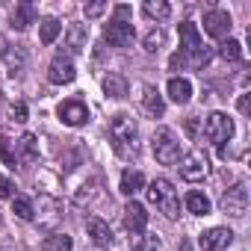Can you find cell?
Returning <instances> with one entry per match:
<instances>
[{
    "mask_svg": "<svg viewBox=\"0 0 251 251\" xmlns=\"http://www.w3.org/2000/svg\"><path fill=\"white\" fill-rule=\"evenodd\" d=\"M109 142L118 157H136L139 151V127L127 112H118L109 118Z\"/></svg>",
    "mask_w": 251,
    "mask_h": 251,
    "instance_id": "obj_1",
    "label": "cell"
},
{
    "mask_svg": "<svg viewBox=\"0 0 251 251\" xmlns=\"http://www.w3.org/2000/svg\"><path fill=\"white\" fill-rule=\"evenodd\" d=\"M145 192H148V201H151L154 207H160V213H163L166 219H177V216H180V201H177V189H175L172 180L157 177V180H151V186H148Z\"/></svg>",
    "mask_w": 251,
    "mask_h": 251,
    "instance_id": "obj_2",
    "label": "cell"
},
{
    "mask_svg": "<svg viewBox=\"0 0 251 251\" xmlns=\"http://www.w3.org/2000/svg\"><path fill=\"white\" fill-rule=\"evenodd\" d=\"M127 15H130V6H115V18L103 27V39L112 48H130L136 39V27L133 21H127Z\"/></svg>",
    "mask_w": 251,
    "mask_h": 251,
    "instance_id": "obj_3",
    "label": "cell"
},
{
    "mask_svg": "<svg viewBox=\"0 0 251 251\" xmlns=\"http://www.w3.org/2000/svg\"><path fill=\"white\" fill-rule=\"evenodd\" d=\"M204 136L219 148V157H227L225 142H230V136H233V118L225 112H210L204 121Z\"/></svg>",
    "mask_w": 251,
    "mask_h": 251,
    "instance_id": "obj_4",
    "label": "cell"
},
{
    "mask_svg": "<svg viewBox=\"0 0 251 251\" xmlns=\"http://www.w3.org/2000/svg\"><path fill=\"white\" fill-rule=\"evenodd\" d=\"M151 151H154L157 163H163V166H175V163L180 160V142H177V136H175L169 127H157V130H154V136H151Z\"/></svg>",
    "mask_w": 251,
    "mask_h": 251,
    "instance_id": "obj_5",
    "label": "cell"
},
{
    "mask_svg": "<svg viewBox=\"0 0 251 251\" xmlns=\"http://www.w3.org/2000/svg\"><path fill=\"white\" fill-rule=\"evenodd\" d=\"M177 163H180L177 169H180V177H183V180H192V183H195V180H204V177L210 175V160H207L204 151H198V148H192L189 154H183Z\"/></svg>",
    "mask_w": 251,
    "mask_h": 251,
    "instance_id": "obj_6",
    "label": "cell"
},
{
    "mask_svg": "<svg viewBox=\"0 0 251 251\" xmlns=\"http://www.w3.org/2000/svg\"><path fill=\"white\" fill-rule=\"evenodd\" d=\"M219 207H222V213H227V216H233V219H242V216L248 213V186H245V183H233V186L222 195Z\"/></svg>",
    "mask_w": 251,
    "mask_h": 251,
    "instance_id": "obj_7",
    "label": "cell"
},
{
    "mask_svg": "<svg viewBox=\"0 0 251 251\" xmlns=\"http://www.w3.org/2000/svg\"><path fill=\"white\" fill-rule=\"evenodd\" d=\"M56 115L62 124H68V127H83V124L89 121V106L77 98H68L56 106Z\"/></svg>",
    "mask_w": 251,
    "mask_h": 251,
    "instance_id": "obj_8",
    "label": "cell"
},
{
    "mask_svg": "<svg viewBox=\"0 0 251 251\" xmlns=\"http://www.w3.org/2000/svg\"><path fill=\"white\" fill-rule=\"evenodd\" d=\"M74 77H77V68H74L71 53H56L53 62H50V68H48V80H50L53 86H65V83H71Z\"/></svg>",
    "mask_w": 251,
    "mask_h": 251,
    "instance_id": "obj_9",
    "label": "cell"
},
{
    "mask_svg": "<svg viewBox=\"0 0 251 251\" xmlns=\"http://www.w3.org/2000/svg\"><path fill=\"white\" fill-rule=\"evenodd\" d=\"M230 15L225 12V9H210L207 15H204V33L210 36V39H227L230 36Z\"/></svg>",
    "mask_w": 251,
    "mask_h": 251,
    "instance_id": "obj_10",
    "label": "cell"
},
{
    "mask_svg": "<svg viewBox=\"0 0 251 251\" xmlns=\"http://www.w3.org/2000/svg\"><path fill=\"white\" fill-rule=\"evenodd\" d=\"M124 227H127L133 236L145 233V227H148V210L139 201H127V207H124Z\"/></svg>",
    "mask_w": 251,
    "mask_h": 251,
    "instance_id": "obj_11",
    "label": "cell"
},
{
    "mask_svg": "<svg viewBox=\"0 0 251 251\" xmlns=\"http://www.w3.org/2000/svg\"><path fill=\"white\" fill-rule=\"evenodd\" d=\"M59 222H62V204L50 195H42L39 198V225L45 230H53Z\"/></svg>",
    "mask_w": 251,
    "mask_h": 251,
    "instance_id": "obj_12",
    "label": "cell"
},
{
    "mask_svg": "<svg viewBox=\"0 0 251 251\" xmlns=\"http://www.w3.org/2000/svg\"><path fill=\"white\" fill-rule=\"evenodd\" d=\"M39 160V142H36V136L33 133H24L18 142H15V163L18 166H33Z\"/></svg>",
    "mask_w": 251,
    "mask_h": 251,
    "instance_id": "obj_13",
    "label": "cell"
},
{
    "mask_svg": "<svg viewBox=\"0 0 251 251\" xmlns=\"http://www.w3.org/2000/svg\"><path fill=\"white\" fill-rule=\"evenodd\" d=\"M198 242H201L204 251H222V248H227V245L233 242V233H230L227 227H210V230L201 233Z\"/></svg>",
    "mask_w": 251,
    "mask_h": 251,
    "instance_id": "obj_14",
    "label": "cell"
},
{
    "mask_svg": "<svg viewBox=\"0 0 251 251\" xmlns=\"http://www.w3.org/2000/svg\"><path fill=\"white\" fill-rule=\"evenodd\" d=\"M86 230H89V236H92V242L95 245H100V248H109L112 245V230H109V225L103 222V219H89L86 222Z\"/></svg>",
    "mask_w": 251,
    "mask_h": 251,
    "instance_id": "obj_15",
    "label": "cell"
},
{
    "mask_svg": "<svg viewBox=\"0 0 251 251\" xmlns=\"http://www.w3.org/2000/svg\"><path fill=\"white\" fill-rule=\"evenodd\" d=\"M142 186H145V175H142L139 169H124V172H121V183H118V189L127 195V198H133Z\"/></svg>",
    "mask_w": 251,
    "mask_h": 251,
    "instance_id": "obj_16",
    "label": "cell"
},
{
    "mask_svg": "<svg viewBox=\"0 0 251 251\" xmlns=\"http://www.w3.org/2000/svg\"><path fill=\"white\" fill-rule=\"evenodd\" d=\"M142 106L154 115V118H160L163 112H166V100H163V95L157 92V86H142Z\"/></svg>",
    "mask_w": 251,
    "mask_h": 251,
    "instance_id": "obj_17",
    "label": "cell"
},
{
    "mask_svg": "<svg viewBox=\"0 0 251 251\" xmlns=\"http://www.w3.org/2000/svg\"><path fill=\"white\" fill-rule=\"evenodd\" d=\"M36 18H39V12H36L33 3H18L15 12H12V27L15 30H27L30 24H36Z\"/></svg>",
    "mask_w": 251,
    "mask_h": 251,
    "instance_id": "obj_18",
    "label": "cell"
},
{
    "mask_svg": "<svg viewBox=\"0 0 251 251\" xmlns=\"http://www.w3.org/2000/svg\"><path fill=\"white\" fill-rule=\"evenodd\" d=\"M169 98H172L175 103H186V100L192 98V83H189L186 77H172V80H169Z\"/></svg>",
    "mask_w": 251,
    "mask_h": 251,
    "instance_id": "obj_19",
    "label": "cell"
},
{
    "mask_svg": "<svg viewBox=\"0 0 251 251\" xmlns=\"http://www.w3.org/2000/svg\"><path fill=\"white\" fill-rule=\"evenodd\" d=\"M186 210H189L192 216H210L213 204H210V198H207L204 192H189V195H186Z\"/></svg>",
    "mask_w": 251,
    "mask_h": 251,
    "instance_id": "obj_20",
    "label": "cell"
},
{
    "mask_svg": "<svg viewBox=\"0 0 251 251\" xmlns=\"http://www.w3.org/2000/svg\"><path fill=\"white\" fill-rule=\"evenodd\" d=\"M127 80H124L121 74H109L106 80H103V92L109 95V98H127Z\"/></svg>",
    "mask_w": 251,
    "mask_h": 251,
    "instance_id": "obj_21",
    "label": "cell"
},
{
    "mask_svg": "<svg viewBox=\"0 0 251 251\" xmlns=\"http://www.w3.org/2000/svg\"><path fill=\"white\" fill-rule=\"evenodd\" d=\"M65 42H68L71 53H80L86 48V24H71L68 33H65Z\"/></svg>",
    "mask_w": 251,
    "mask_h": 251,
    "instance_id": "obj_22",
    "label": "cell"
},
{
    "mask_svg": "<svg viewBox=\"0 0 251 251\" xmlns=\"http://www.w3.org/2000/svg\"><path fill=\"white\" fill-rule=\"evenodd\" d=\"M12 213H15L18 219H24V222H33V219H36V207H33V201L24 198V195H15V198H12Z\"/></svg>",
    "mask_w": 251,
    "mask_h": 251,
    "instance_id": "obj_23",
    "label": "cell"
},
{
    "mask_svg": "<svg viewBox=\"0 0 251 251\" xmlns=\"http://www.w3.org/2000/svg\"><path fill=\"white\" fill-rule=\"evenodd\" d=\"M71 236L68 233H50V236H45V242H42V251H71Z\"/></svg>",
    "mask_w": 251,
    "mask_h": 251,
    "instance_id": "obj_24",
    "label": "cell"
},
{
    "mask_svg": "<svg viewBox=\"0 0 251 251\" xmlns=\"http://www.w3.org/2000/svg\"><path fill=\"white\" fill-rule=\"evenodd\" d=\"M142 12H145L148 18L166 21V18L172 15V6H169V3H163V0H145V6H142Z\"/></svg>",
    "mask_w": 251,
    "mask_h": 251,
    "instance_id": "obj_25",
    "label": "cell"
},
{
    "mask_svg": "<svg viewBox=\"0 0 251 251\" xmlns=\"http://www.w3.org/2000/svg\"><path fill=\"white\" fill-rule=\"evenodd\" d=\"M59 33H62V24H59L56 18H45V21H42V33H39V39H42V45H53Z\"/></svg>",
    "mask_w": 251,
    "mask_h": 251,
    "instance_id": "obj_26",
    "label": "cell"
},
{
    "mask_svg": "<svg viewBox=\"0 0 251 251\" xmlns=\"http://www.w3.org/2000/svg\"><path fill=\"white\" fill-rule=\"evenodd\" d=\"M219 53H222V59H227V62H239V59H242V45H239L236 39H227V42H222Z\"/></svg>",
    "mask_w": 251,
    "mask_h": 251,
    "instance_id": "obj_27",
    "label": "cell"
},
{
    "mask_svg": "<svg viewBox=\"0 0 251 251\" xmlns=\"http://www.w3.org/2000/svg\"><path fill=\"white\" fill-rule=\"evenodd\" d=\"M0 45H3V42H0ZM0 56H3V59L9 62V68H15V71L24 68V50H18V48L9 50V45H3V48H0Z\"/></svg>",
    "mask_w": 251,
    "mask_h": 251,
    "instance_id": "obj_28",
    "label": "cell"
},
{
    "mask_svg": "<svg viewBox=\"0 0 251 251\" xmlns=\"http://www.w3.org/2000/svg\"><path fill=\"white\" fill-rule=\"evenodd\" d=\"M133 251H163V242L151 233H142L136 242H133Z\"/></svg>",
    "mask_w": 251,
    "mask_h": 251,
    "instance_id": "obj_29",
    "label": "cell"
},
{
    "mask_svg": "<svg viewBox=\"0 0 251 251\" xmlns=\"http://www.w3.org/2000/svg\"><path fill=\"white\" fill-rule=\"evenodd\" d=\"M95 195H98V180H92L89 186H80V192L74 195V204H77V207L92 204V201H95Z\"/></svg>",
    "mask_w": 251,
    "mask_h": 251,
    "instance_id": "obj_30",
    "label": "cell"
},
{
    "mask_svg": "<svg viewBox=\"0 0 251 251\" xmlns=\"http://www.w3.org/2000/svg\"><path fill=\"white\" fill-rule=\"evenodd\" d=\"M163 42H166V33H163L160 27H154V30L145 36V50H148V53H157V50L163 48Z\"/></svg>",
    "mask_w": 251,
    "mask_h": 251,
    "instance_id": "obj_31",
    "label": "cell"
},
{
    "mask_svg": "<svg viewBox=\"0 0 251 251\" xmlns=\"http://www.w3.org/2000/svg\"><path fill=\"white\" fill-rule=\"evenodd\" d=\"M0 198H15V183L0 175Z\"/></svg>",
    "mask_w": 251,
    "mask_h": 251,
    "instance_id": "obj_32",
    "label": "cell"
},
{
    "mask_svg": "<svg viewBox=\"0 0 251 251\" xmlns=\"http://www.w3.org/2000/svg\"><path fill=\"white\" fill-rule=\"evenodd\" d=\"M0 154H3V160L9 166H15V151L9 148V139H3V136H0Z\"/></svg>",
    "mask_w": 251,
    "mask_h": 251,
    "instance_id": "obj_33",
    "label": "cell"
},
{
    "mask_svg": "<svg viewBox=\"0 0 251 251\" xmlns=\"http://www.w3.org/2000/svg\"><path fill=\"white\" fill-rule=\"evenodd\" d=\"M12 121H18V124H21V121H27V106H24L21 100H18V103H12Z\"/></svg>",
    "mask_w": 251,
    "mask_h": 251,
    "instance_id": "obj_34",
    "label": "cell"
},
{
    "mask_svg": "<svg viewBox=\"0 0 251 251\" xmlns=\"http://www.w3.org/2000/svg\"><path fill=\"white\" fill-rule=\"evenodd\" d=\"M103 12H106V3H89V6H86V15H89V18H98V15H103Z\"/></svg>",
    "mask_w": 251,
    "mask_h": 251,
    "instance_id": "obj_35",
    "label": "cell"
},
{
    "mask_svg": "<svg viewBox=\"0 0 251 251\" xmlns=\"http://www.w3.org/2000/svg\"><path fill=\"white\" fill-rule=\"evenodd\" d=\"M236 106H239V112H242V115H248V109H251V98H248V95H242Z\"/></svg>",
    "mask_w": 251,
    "mask_h": 251,
    "instance_id": "obj_36",
    "label": "cell"
},
{
    "mask_svg": "<svg viewBox=\"0 0 251 251\" xmlns=\"http://www.w3.org/2000/svg\"><path fill=\"white\" fill-rule=\"evenodd\" d=\"M183 65H186V59H183V53H175V56H172V68L177 71V68H183Z\"/></svg>",
    "mask_w": 251,
    "mask_h": 251,
    "instance_id": "obj_37",
    "label": "cell"
},
{
    "mask_svg": "<svg viewBox=\"0 0 251 251\" xmlns=\"http://www.w3.org/2000/svg\"><path fill=\"white\" fill-rule=\"evenodd\" d=\"M177 251H192V242H189V239H183V242H180V248H177Z\"/></svg>",
    "mask_w": 251,
    "mask_h": 251,
    "instance_id": "obj_38",
    "label": "cell"
}]
</instances>
